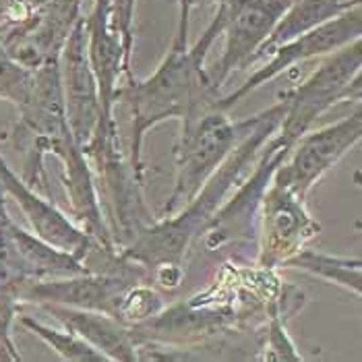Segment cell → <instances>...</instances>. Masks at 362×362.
<instances>
[{"label":"cell","instance_id":"cell-1","mask_svg":"<svg viewBox=\"0 0 362 362\" xmlns=\"http://www.w3.org/2000/svg\"><path fill=\"white\" fill-rule=\"evenodd\" d=\"M189 13L191 4L180 0V23L166 58L156 73L137 81L129 77V85L118 89L116 100H124L131 112V170L143 180V141L145 135L166 120L187 122L197 114L214 106L220 98L207 79L205 58L214 42L222 35V13L218 8L214 21L193 46H189Z\"/></svg>","mask_w":362,"mask_h":362},{"label":"cell","instance_id":"cell-16","mask_svg":"<svg viewBox=\"0 0 362 362\" xmlns=\"http://www.w3.org/2000/svg\"><path fill=\"white\" fill-rule=\"evenodd\" d=\"M33 83V69L23 66L0 46V100H8L15 106L28 102Z\"/></svg>","mask_w":362,"mask_h":362},{"label":"cell","instance_id":"cell-19","mask_svg":"<svg viewBox=\"0 0 362 362\" xmlns=\"http://www.w3.org/2000/svg\"><path fill=\"white\" fill-rule=\"evenodd\" d=\"M187 2H189V4L193 6V4H203V2H216V0H187ZM218 2H220V0H218Z\"/></svg>","mask_w":362,"mask_h":362},{"label":"cell","instance_id":"cell-13","mask_svg":"<svg viewBox=\"0 0 362 362\" xmlns=\"http://www.w3.org/2000/svg\"><path fill=\"white\" fill-rule=\"evenodd\" d=\"M358 4H361V0H298V2L294 0L290 4V8L281 15V19L274 28V31L269 33V37L261 44L252 62L257 58L269 56L288 40H292L305 31H310L317 25H323Z\"/></svg>","mask_w":362,"mask_h":362},{"label":"cell","instance_id":"cell-6","mask_svg":"<svg viewBox=\"0 0 362 362\" xmlns=\"http://www.w3.org/2000/svg\"><path fill=\"white\" fill-rule=\"evenodd\" d=\"M362 112L327 124L317 131H307L290 147L284 162L276 168L274 180L290 189L300 199H307L310 189L361 141Z\"/></svg>","mask_w":362,"mask_h":362},{"label":"cell","instance_id":"cell-4","mask_svg":"<svg viewBox=\"0 0 362 362\" xmlns=\"http://www.w3.org/2000/svg\"><path fill=\"white\" fill-rule=\"evenodd\" d=\"M249 124L251 118L232 122L226 112L214 106L182 122L176 147V180L162 209V218L176 214L193 201L209 176L243 139Z\"/></svg>","mask_w":362,"mask_h":362},{"label":"cell","instance_id":"cell-7","mask_svg":"<svg viewBox=\"0 0 362 362\" xmlns=\"http://www.w3.org/2000/svg\"><path fill=\"white\" fill-rule=\"evenodd\" d=\"M361 31L362 15L361 4H358V6L341 13L339 17H335L332 21H327L323 25H317L315 29L305 31V33L288 40L286 44L278 46L269 54L272 58L261 69H257L236 91H232V93H228L223 98H218L214 102V108L228 112L230 108L238 106L251 91L259 89L261 85L274 81L276 77L284 75L288 69H292V66H296L300 62H307V60L315 58V56L332 54L335 50L344 48L346 44L358 40Z\"/></svg>","mask_w":362,"mask_h":362},{"label":"cell","instance_id":"cell-8","mask_svg":"<svg viewBox=\"0 0 362 362\" xmlns=\"http://www.w3.org/2000/svg\"><path fill=\"white\" fill-rule=\"evenodd\" d=\"M58 66L69 129L79 147L85 149V145L93 139L100 122L110 116H106L102 110L98 81L89 64L87 31L81 17L77 19L62 44V50L58 54Z\"/></svg>","mask_w":362,"mask_h":362},{"label":"cell","instance_id":"cell-10","mask_svg":"<svg viewBox=\"0 0 362 362\" xmlns=\"http://www.w3.org/2000/svg\"><path fill=\"white\" fill-rule=\"evenodd\" d=\"M0 187L4 195L11 197L19 205V209L28 218L33 234H37L42 240L50 243L56 249L71 252L83 261L93 240L73 220H69L56 205L42 199L35 191H31V187L13 172V168L4 162L2 156H0Z\"/></svg>","mask_w":362,"mask_h":362},{"label":"cell","instance_id":"cell-5","mask_svg":"<svg viewBox=\"0 0 362 362\" xmlns=\"http://www.w3.org/2000/svg\"><path fill=\"white\" fill-rule=\"evenodd\" d=\"M292 2L294 0H220L223 52L218 62L207 69V79L216 93L234 71L251 64L257 50Z\"/></svg>","mask_w":362,"mask_h":362},{"label":"cell","instance_id":"cell-2","mask_svg":"<svg viewBox=\"0 0 362 362\" xmlns=\"http://www.w3.org/2000/svg\"><path fill=\"white\" fill-rule=\"evenodd\" d=\"M281 116L284 102L279 100L269 110L252 116L243 139L228 153L222 166L209 176L193 201L176 214L162 218L160 222H151L141 228L133 236V243L122 252V259L139 263L153 272L160 267H180L185 252L189 251L197 236L211 226L230 189L243 178L247 170L255 166L261 147L278 131Z\"/></svg>","mask_w":362,"mask_h":362},{"label":"cell","instance_id":"cell-12","mask_svg":"<svg viewBox=\"0 0 362 362\" xmlns=\"http://www.w3.org/2000/svg\"><path fill=\"white\" fill-rule=\"evenodd\" d=\"M52 317H56L64 329L83 337L106 361L133 362L137 361L135 337L124 327L122 321L102 310L64 307V305H42Z\"/></svg>","mask_w":362,"mask_h":362},{"label":"cell","instance_id":"cell-11","mask_svg":"<svg viewBox=\"0 0 362 362\" xmlns=\"http://www.w3.org/2000/svg\"><path fill=\"white\" fill-rule=\"evenodd\" d=\"M131 286V279L122 276H91L89 272H85L66 278L31 281L23 292V300L37 305H64L102 310L116 317Z\"/></svg>","mask_w":362,"mask_h":362},{"label":"cell","instance_id":"cell-14","mask_svg":"<svg viewBox=\"0 0 362 362\" xmlns=\"http://www.w3.org/2000/svg\"><path fill=\"white\" fill-rule=\"evenodd\" d=\"M284 267L307 272V274L315 276V278L337 284V286L354 292L356 296H361L362 265L358 257L350 259V257H339V255H327V252L300 249V251L296 252V255H292L284 263Z\"/></svg>","mask_w":362,"mask_h":362},{"label":"cell","instance_id":"cell-18","mask_svg":"<svg viewBox=\"0 0 362 362\" xmlns=\"http://www.w3.org/2000/svg\"><path fill=\"white\" fill-rule=\"evenodd\" d=\"M110 8V21L114 29L120 33L127 52L133 56V17L137 0H106Z\"/></svg>","mask_w":362,"mask_h":362},{"label":"cell","instance_id":"cell-9","mask_svg":"<svg viewBox=\"0 0 362 362\" xmlns=\"http://www.w3.org/2000/svg\"><path fill=\"white\" fill-rule=\"evenodd\" d=\"M261 203V267L274 269L284 265L292 255L300 251L310 238L321 232L319 222L310 218L305 199L296 197L290 189L274 178L265 187Z\"/></svg>","mask_w":362,"mask_h":362},{"label":"cell","instance_id":"cell-17","mask_svg":"<svg viewBox=\"0 0 362 362\" xmlns=\"http://www.w3.org/2000/svg\"><path fill=\"white\" fill-rule=\"evenodd\" d=\"M160 308V298L151 292V290H143V288H129L116 319L122 323H139L143 319H149L158 313Z\"/></svg>","mask_w":362,"mask_h":362},{"label":"cell","instance_id":"cell-15","mask_svg":"<svg viewBox=\"0 0 362 362\" xmlns=\"http://www.w3.org/2000/svg\"><path fill=\"white\" fill-rule=\"evenodd\" d=\"M21 325L28 327L33 335H37L44 344H48L62 361L73 362H102L106 361L104 354H100L93 346H89L83 337H79L73 332H60L52 329L50 325H44L35 321L33 317H19Z\"/></svg>","mask_w":362,"mask_h":362},{"label":"cell","instance_id":"cell-3","mask_svg":"<svg viewBox=\"0 0 362 362\" xmlns=\"http://www.w3.org/2000/svg\"><path fill=\"white\" fill-rule=\"evenodd\" d=\"M361 37L335 50L315 69L300 85L279 93L284 116L276 137L286 147H292L317 118L332 110L341 100H361Z\"/></svg>","mask_w":362,"mask_h":362}]
</instances>
